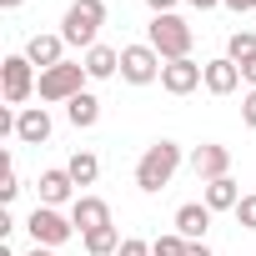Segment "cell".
I'll list each match as a JSON object with an SVG mask.
<instances>
[{"instance_id": "6da1fadb", "label": "cell", "mask_w": 256, "mask_h": 256, "mask_svg": "<svg viewBox=\"0 0 256 256\" xmlns=\"http://www.w3.org/2000/svg\"><path fill=\"white\" fill-rule=\"evenodd\" d=\"M181 161H186V151L176 146V141H151L146 151H141V161H136V186L146 191V196H156V191H166L171 186V176L181 171Z\"/></svg>"}, {"instance_id": "7a4b0ae2", "label": "cell", "mask_w": 256, "mask_h": 256, "mask_svg": "<svg viewBox=\"0 0 256 256\" xmlns=\"http://www.w3.org/2000/svg\"><path fill=\"white\" fill-rule=\"evenodd\" d=\"M100 26H106V0H70L60 16V40L76 50L100 46Z\"/></svg>"}, {"instance_id": "3957f363", "label": "cell", "mask_w": 256, "mask_h": 256, "mask_svg": "<svg viewBox=\"0 0 256 256\" xmlns=\"http://www.w3.org/2000/svg\"><path fill=\"white\" fill-rule=\"evenodd\" d=\"M146 46H156L161 60H186L191 46H196V30H191L181 16H151V26H146Z\"/></svg>"}, {"instance_id": "277c9868", "label": "cell", "mask_w": 256, "mask_h": 256, "mask_svg": "<svg viewBox=\"0 0 256 256\" xmlns=\"http://www.w3.org/2000/svg\"><path fill=\"white\" fill-rule=\"evenodd\" d=\"M86 66L80 60H60V66H50V70H40V86H36V96L46 100V106H70L80 90H86Z\"/></svg>"}, {"instance_id": "5b68a950", "label": "cell", "mask_w": 256, "mask_h": 256, "mask_svg": "<svg viewBox=\"0 0 256 256\" xmlns=\"http://www.w3.org/2000/svg\"><path fill=\"white\" fill-rule=\"evenodd\" d=\"M26 231H30L36 246H50V251H60L70 236H80L76 221H70V211H60V206H40V201H36V211L26 216Z\"/></svg>"}, {"instance_id": "8992f818", "label": "cell", "mask_w": 256, "mask_h": 256, "mask_svg": "<svg viewBox=\"0 0 256 256\" xmlns=\"http://www.w3.org/2000/svg\"><path fill=\"white\" fill-rule=\"evenodd\" d=\"M166 70V60L156 56V46L136 40V46H120V80L126 86H156Z\"/></svg>"}, {"instance_id": "52a82bcc", "label": "cell", "mask_w": 256, "mask_h": 256, "mask_svg": "<svg viewBox=\"0 0 256 256\" xmlns=\"http://www.w3.org/2000/svg\"><path fill=\"white\" fill-rule=\"evenodd\" d=\"M36 86H40V76H36V66L26 60V50L0 60V96H6V106H26V100L36 96Z\"/></svg>"}, {"instance_id": "ba28073f", "label": "cell", "mask_w": 256, "mask_h": 256, "mask_svg": "<svg viewBox=\"0 0 256 256\" xmlns=\"http://www.w3.org/2000/svg\"><path fill=\"white\" fill-rule=\"evenodd\" d=\"M186 166L196 171L201 186H206V181H221V176H231V146H221V141H201V146L186 156Z\"/></svg>"}, {"instance_id": "9c48e42d", "label": "cell", "mask_w": 256, "mask_h": 256, "mask_svg": "<svg viewBox=\"0 0 256 256\" xmlns=\"http://www.w3.org/2000/svg\"><path fill=\"white\" fill-rule=\"evenodd\" d=\"M196 86H206V66L201 60H166V70H161V90L166 96H191Z\"/></svg>"}, {"instance_id": "30bf717a", "label": "cell", "mask_w": 256, "mask_h": 256, "mask_svg": "<svg viewBox=\"0 0 256 256\" xmlns=\"http://www.w3.org/2000/svg\"><path fill=\"white\" fill-rule=\"evenodd\" d=\"M50 131H56V120H50L46 106H20V116H16V141L20 146H46Z\"/></svg>"}, {"instance_id": "8fae6325", "label": "cell", "mask_w": 256, "mask_h": 256, "mask_svg": "<svg viewBox=\"0 0 256 256\" xmlns=\"http://www.w3.org/2000/svg\"><path fill=\"white\" fill-rule=\"evenodd\" d=\"M26 60H30L36 70L60 66V60H66V40H60V30H36V36L26 40Z\"/></svg>"}, {"instance_id": "7c38bea8", "label": "cell", "mask_w": 256, "mask_h": 256, "mask_svg": "<svg viewBox=\"0 0 256 256\" xmlns=\"http://www.w3.org/2000/svg\"><path fill=\"white\" fill-rule=\"evenodd\" d=\"M36 191H40V206H70V201L80 196L66 166H50V171H40V181H36Z\"/></svg>"}, {"instance_id": "4fadbf2b", "label": "cell", "mask_w": 256, "mask_h": 256, "mask_svg": "<svg viewBox=\"0 0 256 256\" xmlns=\"http://www.w3.org/2000/svg\"><path fill=\"white\" fill-rule=\"evenodd\" d=\"M70 221H76L80 236H86V231H100V226H116V221H110V206H106L100 196H90V191H80V196L70 201Z\"/></svg>"}, {"instance_id": "5bb4252c", "label": "cell", "mask_w": 256, "mask_h": 256, "mask_svg": "<svg viewBox=\"0 0 256 256\" xmlns=\"http://www.w3.org/2000/svg\"><path fill=\"white\" fill-rule=\"evenodd\" d=\"M211 206L206 201H186V206H176V216H171V231H181L186 241H206V231H211Z\"/></svg>"}, {"instance_id": "9a60e30c", "label": "cell", "mask_w": 256, "mask_h": 256, "mask_svg": "<svg viewBox=\"0 0 256 256\" xmlns=\"http://www.w3.org/2000/svg\"><path fill=\"white\" fill-rule=\"evenodd\" d=\"M206 90H211V96H231V90H241V66H236L231 56L206 60Z\"/></svg>"}, {"instance_id": "2e32d148", "label": "cell", "mask_w": 256, "mask_h": 256, "mask_svg": "<svg viewBox=\"0 0 256 256\" xmlns=\"http://www.w3.org/2000/svg\"><path fill=\"white\" fill-rule=\"evenodd\" d=\"M80 66H86L90 80H110V76H120V50L116 46H90L80 56Z\"/></svg>"}, {"instance_id": "e0dca14e", "label": "cell", "mask_w": 256, "mask_h": 256, "mask_svg": "<svg viewBox=\"0 0 256 256\" xmlns=\"http://www.w3.org/2000/svg\"><path fill=\"white\" fill-rule=\"evenodd\" d=\"M201 201H206L211 211H236V206H241V186H236L231 176H221V181H206V186H201Z\"/></svg>"}, {"instance_id": "ac0fdd59", "label": "cell", "mask_w": 256, "mask_h": 256, "mask_svg": "<svg viewBox=\"0 0 256 256\" xmlns=\"http://www.w3.org/2000/svg\"><path fill=\"white\" fill-rule=\"evenodd\" d=\"M66 120L76 126V131H90V126L100 120V100H96L90 90H80V96H76V100L66 106Z\"/></svg>"}, {"instance_id": "d6986e66", "label": "cell", "mask_w": 256, "mask_h": 256, "mask_svg": "<svg viewBox=\"0 0 256 256\" xmlns=\"http://www.w3.org/2000/svg\"><path fill=\"white\" fill-rule=\"evenodd\" d=\"M120 241H126V236H120L116 226H100V231H86V236H80L86 256H116V251H120Z\"/></svg>"}, {"instance_id": "ffe728a7", "label": "cell", "mask_w": 256, "mask_h": 256, "mask_svg": "<svg viewBox=\"0 0 256 256\" xmlns=\"http://www.w3.org/2000/svg\"><path fill=\"white\" fill-rule=\"evenodd\" d=\"M66 171H70V181H76V186H96L100 161H96V151H76V156L66 161Z\"/></svg>"}, {"instance_id": "44dd1931", "label": "cell", "mask_w": 256, "mask_h": 256, "mask_svg": "<svg viewBox=\"0 0 256 256\" xmlns=\"http://www.w3.org/2000/svg\"><path fill=\"white\" fill-rule=\"evenodd\" d=\"M226 56L241 66L246 56H256V30H231V40H226Z\"/></svg>"}, {"instance_id": "7402d4cb", "label": "cell", "mask_w": 256, "mask_h": 256, "mask_svg": "<svg viewBox=\"0 0 256 256\" xmlns=\"http://www.w3.org/2000/svg\"><path fill=\"white\" fill-rule=\"evenodd\" d=\"M186 246H191V241H186L181 231H166V236L151 241V256H186Z\"/></svg>"}, {"instance_id": "603a6c76", "label": "cell", "mask_w": 256, "mask_h": 256, "mask_svg": "<svg viewBox=\"0 0 256 256\" xmlns=\"http://www.w3.org/2000/svg\"><path fill=\"white\" fill-rule=\"evenodd\" d=\"M0 166H6V181H0V201H6V206H10V201L20 196V176H16V161H10V156H6V161H0Z\"/></svg>"}, {"instance_id": "cb8c5ba5", "label": "cell", "mask_w": 256, "mask_h": 256, "mask_svg": "<svg viewBox=\"0 0 256 256\" xmlns=\"http://www.w3.org/2000/svg\"><path fill=\"white\" fill-rule=\"evenodd\" d=\"M231 216H236V226H241V231H256V191H251V196H241V206H236Z\"/></svg>"}, {"instance_id": "d4e9b609", "label": "cell", "mask_w": 256, "mask_h": 256, "mask_svg": "<svg viewBox=\"0 0 256 256\" xmlns=\"http://www.w3.org/2000/svg\"><path fill=\"white\" fill-rule=\"evenodd\" d=\"M116 256H151V241H141V236H126Z\"/></svg>"}, {"instance_id": "484cf974", "label": "cell", "mask_w": 256, "mask_h": 256, "mask_svg": "<svg viewBox=\"0 0 256 256\" xmlns=\"http://www.w3.org/2000/svg\"><path fill=\"white\" fill-rule=\"evenodd\" d=\"M241 126H251V131H256V90L241 96Z\"/></svg>"}, {"instance_id": "4316f807", "label": "cell", "mask_w": 256, "mask_h": 256, "mask_svg": "<svg viewBox=\"0 0 256 256\" xmlns=\"http://www.w3.org/2000/svg\"><path fill=\"white\" fill-rule=\"evenodd\" d=\"M241 86H246V90H256V56H246V60H241Z\"/></svg>"}, {"instance_id": "83f0119b", "label": "cell", "mask_w": 256, "mask_h": 256, "mask_svg": "<svg viewBox=\"0 0 256 256\" xmlns=\"http://www.w3.org/2000/svg\"><path fill=\"white\" fill-rule=\"evenodd\" d=\"M16 116H20V110H10V106L0 110V136H16Z\"/></svg>"}, {"instance_id": "f1b7e54d", "label": "cell", "mask_w": 256, "mask_h": 256, "mask_svg": "<svg viewBox=\"0 0 256 256\" xmlns=\"http://www.w3.org/2000/svg\"><path fill=\"white\" fill-rule=\"evenodd\" d=\"M146 6H151V16H176L181 0H146Z\"/></svg>"}, {"instance_id": "f546056e", "label": "cell", "mask_w": 256, "mask_h": 256, "mask_svg": "<svg viewBox=\"0 0 256 256\" xmlns=\"http://www.w3.org/2000/svg\"><path fill=\"white\" fill-rule=\"evenodd\" d=\"M221 6H226L231 16H246V10H256V0H221Z\"/></svg>"}, {"instance_id": "4dcf8cb0", "label": "cell", "mask_w": 256, "mask_h": 256, "mask_svg": "<svg viewBox=\"0 0 256 256\" xmlns=\"http://www.w3.org/2000/svg\"><path fill=\"white\" fill-rule=\"evenodd\" d=\"M186 256H216V251H211L206 241H191V246H186Z\"/></svg>"}, {"instance_id": "1f68e13d", "label": "cell", "mask_w": 256, "mask_h": 256, "mask_svg": "<svg viewBox=\"0 0 256 256\" xmlns=\"http://www.w3.org/2000/svg\"><path fill=\"white\" fill-rule=\"evenodd\" d=\"M186 6H191V10H216L221 0H186Z\"/></svg>"}, {"instance_id": "d6a6232c", "label": "cell", "mask_w": 256, "mask_h": 256, "mask_svg": "<svg viewBox=\"0 0 256 256\" xmlns=\"http://www.w3.org/2000/svg\"><path fill=\"white\" fill-rule=\"evenodd\" d=\"M26 256H56V251H50V246H30Z\"/></svg>"}, {"instance_id": "836d02e7", "label": "cell", "mask_w": 256, "mask_h": 256, "mask_svg": "<svg viewBox=\"0 0 256 256\" xmlns=\"http://www.w3.org/2000/svg\"><path fill=\"white\" fill-rule=\"evenodd\" d=\"M26 6V0H0V10H20Z\"/></svg>"}]
</instances>
